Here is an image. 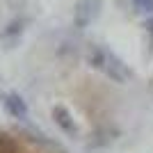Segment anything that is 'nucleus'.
Returning <instances> with one entry per match:
<instances>
[{
	"label": "nucleus",
	"instance_id": "obj_1",
	"mask_svg": "<svg viewBox=\"0 0 153 153\" xmlns=\"http://www.w3.org/2000/svg\"><path fill=\"white\" fill-rule=\"evenodd\" d=\"M85 59L91 69L101 71L105 78H110L117 85H128L133 80V69L123 62L119 55H114L112 51H108L101 44H89L85 48Z\"/></svg>",
	"mask_w": 153,
	"mask_h": 153
},
{
	"label": "nucleus",
	"instance_id": "obj_2",
	"mask_svg": "<svg viewBox=\"0 0 153 153\" xmlns=\"http://www.w3.org/2000/svg\"><path fill=\"white\" fill-rule=\"evenodd\" d=\"M103 9V0H76L73 7V27L78 30H87Z\"/></svg>",
	"mask_w": 153,
	"mask_h": 153
},
{
	"label": "nucleus",
	"instance_id": "obj_3",
	"mask_svg": "<svg viewBox=\"0 0 153 153\" xmlns=\"http://www.w3.org/2000/svg\"><path fill=\"white\" fill-rule=\"evenodd\" d=\"M2 108L12 119H19V121H25L27 119V103L23 101V96H19L16 91H7L2 94Z\"/></svg>",
	"mask_w": 153,
	"mask_h": 153
},
{
	"label": "nucleus",
	"instance_id": "obj_4",
	"mask_svg": "<svg viewBox=\"0 0 153 153\" xmlns=\"http://www.w3.org/2000/svg\"><path fill=\"white\" fill-rule=\"evenodd\" d=\"M53 119H55V123L59 126V130H62L64 135L78 137V133H80V130H78V123H76V119H73V114H71L64 105H55V108H53Z\"/></svg>",
	"mask_w": 153,
	"mask_h": 153
},
{
	"label": "nucleus",
	"instance_id": "obj_5",
	"mask_svg": "<svg viewBox=\"0 0 153 153\" xmlns=\"http://www.w3.org/2000/svg\"><path fill=\"white\" fill-rule=\"evenodd\" d=\"M23 30H25V21H23V19H16V21H12L5 30L0 32V39H16V37L23 34Z\"/></svg>",
	"mask_w": 153,
	"mask_h": 153
},
{
	"label": "nucleus",
	"instance_id": "obj_6",
	"mask_svg": "<svg viewBox=\"0 0 153 153\" xmlns=\"http://www.w3.org/2000/svg\"><path fill=\"white\" fill-rule=\"evenodd\" d=\"M0 153H23V151L12 135H0Z\"/></svg>",
	"mask_w": 153,
	"mask_h": 153
},
{
	"label": "nucleus",
	"instance_id": "obj_7",
	"mask_svg": "<svg viewBox=\"0 0 153 153\" xmlns=\"http://www.w3.org/2000/svg\"><path fill=\"white\" fill-rule=\"evenodd\" d=\"M133 5L140 14H153V0H133Z\"/></svg>",
	"mask_w": 153,
	"mask_h": 153
},
{
	"label": "nucleus",
	"instance_id": "obj_8",
	"mask_svg": "<svg viewBox=\"0 0 153 153\" xmlns=\"http://www.w3.org/2000/svg\"><path fill=\"white\" fill-rule=\"evenodd\" d=\"M144 25H146V32L151 34V41H153V14L146 19V23H144Z\"/></svg>",
	"mask_w": 153,
	"mask_h": 153
}]
</instances>
